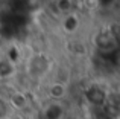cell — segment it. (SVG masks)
<instances>
[{
	"instance_id": "obj_2",
	"label": "cell",
	"mask_w": 120,
	"mask_h": 119,
	"mask_svg": "<svg viewBox=\"0 0 120 119\" xmlns=\"http://www.w3.org/2000/svg\"><path fill=\"white\" fill-rule=\"evenodd\" d=\"M65 84H61V83H53L52 86L49 87V93H50V96L52 98H55V99H61V98H64L65 96Z\"/></svg>"
},
{
	"instance_id": "obj_1",
	"label": "cell",
	"mask_w": 120,
	"mask_h": 119,
	"mask_svg": "<svg viewBox=\"0 0 120 119\" xmlns=\"http://www.w3.org/2000/svg\"><path fill=\"white\" fill-rule=\"evenodd\" d=\"M62 28H64V31L68 32V34L76 32L78 28H79V17H78L76 14H73V12L67 14L65 18H64V21H62Z\"/></svg>"
}]
</instances>
